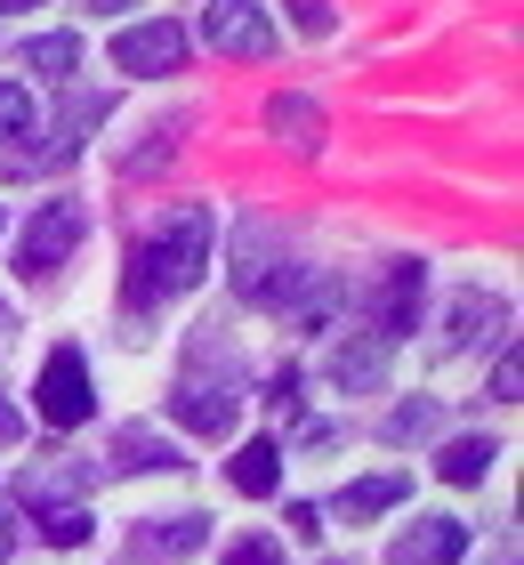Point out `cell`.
Wrapping results in <instances>:
<instances>
[{
	"label": "cell",
	"mask_w": 524,
	"mask_h": 565,
	"mask_svg": "<svg viewBox=\"0 0 524 565\" xmlns=\"http://www.w3.org/2000/svg\"><path fill=\"white\" fill-rule=\"evenodd\" d=\"M202 41L218 49V57L258 65V57H275V17L258 9V0H210L202 9Z\"/></svg>",
	"instance_id": "cell-4"
},
{
	"label": "cell",
	"mask_w": 524,
	"mask_h": 565,
	"mask_svg": "<svg viewBox=\"0 0 524 565\" xmlns=\"http://www.w3.org/2000/svg\"><path fill=\"white\" fill-rule=\"evenodd\" d=\"M468 557V525L460 518H419L387 542V565H460Z\"/></svg>",
	"instance_id": "cell-8"
},
{
	"label": "cell",
	"mask_w": 524,
	"mask_h": 565,
	"mask_svg": "<svg viewBox=\"0 0 524 565\" xmlns=\"http://www.w3.org/2000/svg\"><path fill=\"white\" fill-rule=\"evenodd\" d=\"M291 9H299V33H314V41L331 33V9H323V0H291Z\"/></svg>",
	"instance_id": "cell-25"
},
{
	"label": "cell",
	"mask_w": 524,
	"mask_h": 565,
	"mask_svg": "<svg viewBox=\"0 0 524 565\" xmlns=\"http://www.w3.org/2000/svg\"><path fill=\"white\" fill-rule=\"evenodd\" d=\"M379 372H387V340H347V348L331 355L339 388H379Z\"/></svg>",
	"instance_id": "cell-16"
},
{
	"label": "cell",
	"mask_w": 524,
	"mask_h": 565,
	"mask_svg": "<svg viewBox=\"0 0 524 565\" xmlns=\"http://www.w3.org/2000/svg\"><path fill=\"white\" fill-rule=\"evenodd\" d=\"M202 542H210L202 518H162V525H146V533H138V557H194Z\"/></svg>",
	"instance_id": "cell-17"
},
{
	"label": "cell",
	"mask_w": 524,
	"mask_h": 565,
	"mask_svg": "<svg viewBox=\"0 0 524 565\" xmlns=\"http://www.w3.org/2000/svg\"><path fill=\"white\" fill-rule=\"evenodd\" d=\"M114 65L121 73H178V65H186V33H178L170 17L121 24V33H114Z\"/></svg>",
	"instance_id": "cell-7"
},
{
	"label": "cell",
	"mask_w": 524,
	"mask_h": 565,
	"mask_svg": "<svg viewBox=\"0 0 524 565\" xmlns=\"http://www.w3.org/2000/svg\"><path fill=\"white\" fill-rule=\"evenodd\" d=\"M419 436H436V404H428V396L387 413V445H419Z\"/></svg>",
	"instance_id": "cell-21"
},
{
	"label": "cell",
	"mask_w": 524,
	"mask_h": 565,
	"mask_svg": "<svg viewBox=\"0 0 524 565\" xmlns=\"http://www.w3.org/2000/svg\"><path fill=\"white\" fill-rule=\"evenodd\" d=\"M267 130L282 138V146H299V153H314L323 146V106H314V97H267Z\"/></svg>",
	"instance_id": "cell-12"
},
{
	"label": "cell",
	"mask_w": 524,
	"mask_h": 565,
	"mask_svg": "<svg viewBox=\"0 0 524 565\" xmlns=\"http://www.w3.org/2000/svg\"><path fill=\"white\" fill-rule=\"evenodd\" d=\"M114 469L138 477V469H186V460H178V445H162L153 428H121L114 436Z\"/></svg>",
	"instance_id": "cell-14"
},
{
	"label": "cell",
	"mask_w": 524,
	"mask_h": 565,
	"mask_svg": "<svg viewBox=\"0 0 524 565\" xmlns=\"http://www.w3.org/2000/svg\"><path fill=\"white\" fill-rule=\"evenodd\" d=\"M291 542H323V509L314 501H291Z\"/></svg>",
	"instance_id": "cell-24"
},
{
	"label": "cell",
	"mask_w": 524,
	"mask_h": 565,
	"mask_svg": "<svg viewBox=\"0 0 524 565\" xmlns=\"http://www.w3.org/2000/svg\"><path fill=\"white\" fill-rule=\"evenodd\" d=\"M17 542H24V533H17V518H9V509H0V565L17 557Z\"/></svg>",
	"instance_id": "cell-27"
},
{
	"label": "cell",
	"mask_w": 524,
	"mask_h": 565,
	"mask_svg": "<svg viewBox=\"0 0 524 565\" xmlns=\"http://www.w3.org/2000/svg\"><path fill=\"white\" fill-rule=\"evenodd\" d=\"M33 413L49 428H82L97 413V388H89V355L82 348H49V364H41V388H33Z\"/></svg>",
	"instance_id": "cell-3"
},
{
	"label": "cell",
	"mask_w": 524,
	"mask_h": 565,
	"mask_svg": "<svg viewBox=\"0 0 524 565\" xmlns=\"http://www.w3.org/2000/svg\"><path fill=\"white\" fill-rule=\"evenodd\" d=\"M226 565H282V542L275 533H243V542L226 550Z\"/></svg>",
	"instance_id": "cell-22"
},
{
	"label": "cell",
	"mask_w": 524,
	"mask_h": 565,
	"mask_svg": "<svg viewBox=\"0 0 524 565\" xmlns=\"http://www.w3.org/2000/svg\"><path fill=\"white\" fill-rule=\"evenodd\" d=\"M33 130H41V106H33V89L0 82V146H17V138H33Z\"/></svg>",
	"instance_id": "cell-20"
},
{
	"label": "cell",
	"mask_w": 524,
	"mask_h": 565,
	"mask_svg": "<svg viewBox=\"0 0 524 565\" xmlns=\"http://www.w3.org/2000/svg\"><path fill=\"white\" fill-rule=\"evenodd\" d=\"M492 436H452V445H443V460H436V477L443 484H484V469H492Z\"/></svg>",
	"instance_id": "cell-15"
},
{
	"label": "cell",
	"mask_w": 524,
	"mask_h": 565,
	"mask_svg": "<svg viewBox=\"0 0 524 565\" xmlns=\"http://www.w3.org/2000/svg\"><path fill=\"white\" fill-rule=\"evenodd\" d=\"M24 65L49 73V82H73V65H82V41H73V33H41V41H24Z\"/></svg>",
	"instance_id": "cell-19"
},
{
	"label": "cell",
	"mask_w": 524,
	"mask_h": 565,
	"mask_svg": "<svg viewBox=\"0 0 524 565\" xmlns=\"http://www.w3.org/2000/svg\"><path fill=\"white\" fill-rule=\"evenodd\" d=\"M0 9H41V0H0Z\"/></svg>",
	"instance_id": "cell-30"
},
{
	"label": "cell",
	"mask_w": 524,
	"mask_h": 565,
	"mask_svg": "<svg viewBox=\"0 0 524 565\" xmlns=\"http://www.w3.org/2000/svg\"><path fill=\"white\" fill-rule=\"evenodd\" d=\"M170 413H178V428H194V436H226L234 413H243V380H234V372H186L178 396H170Z\"/></svg>",
	"instance_id": "cell-5"
},
{
	"label": "cell",
	"mask_w": 524,
	"mask_h": 565,
	"mask_svg": "<svg viewBox=\"0 0 524 565\" xmlns=\"http://www.w3.org/2000/svg\"><path fill=\"white\" fill-rule=\"evenodd\" d=\"M234 493H250V501H267L275 493V484H282V445H275V436H250V445L243 452H234Z\"/></svg>",
	"instance_id": "cell-13"
},
{
	"label": "cell",
	"mask_w": 524,
	"mask_h": 565,
	"mask_svg": "<svg viewBox=\"0 0 524 565\" xmlns=\"http://www.w3.org/2000/svg\"><path fill=\"white\" fill-rule=\"evenodd\" d=\"M210 243H218V218L202 202H178L162 211V226L138 243L129 259V307H162V299H186L194 282L210 275Z\"/></svg>",
	"instance_id": "cell-1"
},
{
	"label": "cell",
	"mask_w": 524,
	"mask_h": 565,
	"mask_svg": "<svg viewBox=\"0 0 524 565\" xmlns=\"http://www.w3.org/2000/svg\"><path fill=\"white\" fill-rule=\"evenodd\" d=\"M419 291H428V267L419 259H387V275L372 282V340L396 348L404 331L419 323Z\"/></svg>",
	"instance_id": "cell-6"
},
{
	"label": "cell",
	"mask_w": 524,
	"mask_h": 565,
	"mask_svg": "<svg viewBox=\"0 0 524 565\" xmlns=\"http://www.w3.org/2000/svg\"><path fill=\"white\" fill-rule=\"evenodd\" d=\"M501 323H509V307L492 299V291H460L452 316H443V355H460V348H477V340H501Z\"/></svg>",
	"instance_id": "cell-9"
},
{
	"label": "cell",
	"mask_w": 524,
	"mask_h": 565,
	"mask_svg": "<svg viewBox=\"0 0 524 565\" xmlns=\"http://www.w3.org/2000/svg\"><path fill=\"white\" fill-rule=\"evenodd\" d=\"M9 331H17V316H9V299H0V348H9Z\"/></svg>",
	"instance_id": "cell-29"
},
{
	"label": "cell",
	"mask_w": 524,
	"mask_h": 565,
	"mask_svg": "<svg viewBox=\"0 0 524 565\" xmlns=\"http://www.w3.org/2000/svg\"><path fill=\"white\" fill-rule=\"evenodd\" d=\"M82 9H97V17H114V9H138V0H82Z\"/></svg>",
	"instance_id": "cell-28"
},
{
	"label": "cell",
	"mask_w": 524,
	"mask_h": 565,
	"mask_svg": "<svg viewBox=\"0 0 524 565\" xmlns=\"http://www.w3.org/2000/svg\"><path fill=\"white\" fill-rule=\"evenodd\" d=\"M17 436H24V413H17L9 396H0V445H17Z\"/></svg>",
	"instance_id": "cell-26"
},
{
	"label": "cell",
	"mask_w": 524,
	"mask_h": 565,
	"mask_svg": "<svg viewBox=\"0 0 524 565\" xmlns=\"http://www.w3.org/2000/svg\"><path fill=\"white\" fill-rule=\"evenodd\" d=\"M339 307H347V282L307 267V282L291 291V307H282V316H291V331H331V323H339Z\"/></svg>",
	"instance_id": "cell-10"
},
{
	"label": "cell",
	"mask_w": 524,
	"mask_h": 565,
	"mask_svg": "<svg viewBox=\"0 0 524 565\" xmlns=\"http://www.w3.org/2000/svg\"><path fill=\"white\" fill-rule=\"evenodd\" d=\"M33 525H41V542H57V550H73V542H89V509L82 501H33Z\"/></svg>",
	"instance_id": "cell-18"
},
{
	"label": "cell",
	"mask_w": 524,
	"mask_h": 565,
	"mask_svg": "<svg viewBox=\"0 0 524 565\" xmlns=\"http://www.w3.org/2000/svg\"><path fill=\"white\" fill-rule=\"evenodd\" d=\"M404 493H411V477H404V469H379V477H363V484L339 493V518H347V525H372V518H387Z\"/></svg>",
	"instance_id": "cell-11"
},
{
	"label": "cell",
	"mask_w": 524,
	"mask_h": 565,
	"mask_svg": "<svg viewBox=\"0 0 524 565\" xmlns=\"http://www.w3.org/2000/svg\"><path fill=\"white\" fill-rule=\"evenodd\" d=\"M492 396H501V404H524V364H516V355L492 364Z\"/></svg>",
	"instance_id": "cell-23"
},
{
	"label": "cell",
	"mask_w": 524,
	"mask_h": 565,
	"mask_svg": "<svg viewBox=\"0 0 524 565\" xmlns=\"http://www.w3.org/2000/svg\"><path fill=\"white\" fill-rule=\"evenodd\" d=\"M82 235H89V211L82 202H41L33 218H24V235H17V275L33 282V275H57L73 250H82Z\"/></svg>",
	"instance_id": "cell-2"
}]
</instances>
